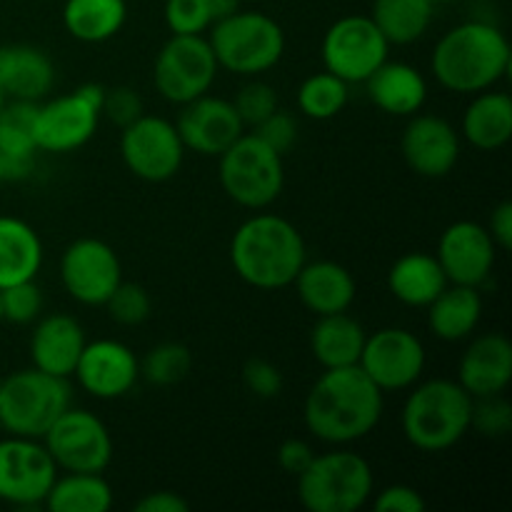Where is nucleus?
Wrapping results in <instances>:
<instances>
[{
	"instance_id": "obj_1",
	"label": "nucleus",
	"mask_w": 512,
	"mask_h": 512,
	"mask_svg": "<svg viewBox=\"0 0 512 512\" xmlns=\"http://www.w3.org/2000/svg\"><path fill=\"white\" fill-rule=\"evenodd\" d=\"M385 393L360 365L330 368L308 390L303 420L308 433L333 448L368 438L383 420Z\"/></svg>"
},
{
	"instance_id": "obj_2",
	"label": "nucleus",
	"mask_w": 512,
	"mask_h": 512,
	"mask_svg": "<svg viewBox=\"0 0 512 512\" xmlns=\"http://www.w3.org/2000/svg\"><path fill=\"white\" fill-rule=\"evenodd\" d=\"M508 35L490 20H465L435 43L430 70L438 85L458 95L495 88L510 73Z\"/></svg>"
},
{
	"instance_id": "obj_3",
	"label": "nucleus",
	"mask_w": 512,
	"mask_h": 512,
	"mask_svg": "<svg viewBox=\"0 0 512 512\" xmlns=\"http://www.w3.org/2000/svg\"><path fill=\"white\" fill-rule=\"evenodd\" d=\"M308 260L303 233L288 218L255 210L230 240V263L255 290H283Z\"/></svg>"
},
{
	"instance_id": "obj_4",
	"label": "nucleus",
	"mask_w": 512,
	"mask_h": 512,
	"mask_svg": "<svg viewBox=\"0 0 512 512\" xmlns=\"http://www.w3.org/2000/svg\"><path fill=\"white\" fill-rule=\"evenodd\" d=\"M473 398L458 380H418L405 398L400 430L420 453H445L470 433Z\"/></svg>"
},
{
	"instance_id": "obj_5",
	"label": "nucleus",
	"mask_w": 512,
	"mask_h": 512,
	"mask_svg": "<svg viewBox=\"0 0 512 512\" xmlns=\"http://www.w3.org/2000/svg\"><path fill=\"white\" fill-rule=\"evenodd\" d=\"M220 70L258 78L268 73L285 55V30L275 18L260 10H235L215 20L205 33Z\"/></svg>"
},
{
	"instance_id": "obj_6",
	"label": "nucleus",
	"mask_w": 512,
	"mask_h": 512,
	"mask_svg": "<svg viewBox=\"0 0 512 512\" xmlns=\"http://www.w3.org/2000/svg\"><path fill=\"white\" fill-rule=\"evenodd\" d=\"M295 480L300 505L310 512H358L370 503L375 490L370 463L345 445L315 453Z\"/></svg>"
},
{
	"instance_id": "obj_7",
	"label": "nucleus",
	"mask_w": 512,
	"mask_h": 512,
	"mask_svg": "<svg viewBox=\"0 0 512 512\" xmlns=\"http://www.w3.org/2000/svg\"><path fill=\"white\" fill-rule=\"evenodd\" d=\"M73 405L68 378L38 368L18 370L0 385V428L8 435L43 440L50 425Z\"/></svg>"
},
{
	"instance_id": "obj_8",
	"label": "nucleus",
	"mask_w": 512,
	"mask_h": 512,
	"mask_svg": "<svg viewBox=\"0 0 512 512\" xmlns=\"http://www.w3.org/2000/svg\"><path fill=\"white\" fill-rule=\"evenodd\" d=\"M283 158L255 133H243L218 155L220 188L240 208L253 213L270 208L285 188Z\"/></svg>"
},
{
	"instance_id": "obj_9",
	"label": "nucleus",
	"mask_w": 512,
	"mask_h": 512,
	"mask_svg": "<svg viewBox=\"0 0 512 512\" xmlns=\"http://www.w3.org/2000/svg\"><path fill=\"white\" fill-rule=\"evenodd\" d=\"M103 85L85 83L58 98L35 105V143L45 153H73L93 140L100 125L105 100Z\"/></svg>"
},
{
	"instance_id": "obj_10",
	"label": "nucleus",
	"mask_w": 512,
	"mask_h": 512,
	"mask_svg": "<svg viewBox=\"0 0 512 512\" xmlns=\"http://www.w3.org/2000/svg\"><path fill=\"white\" fill-rule=\"evenodd\" d=\"M218 70L205 35H170L155 55L153 85L163 100L185 105L210 93Z\"/></svg>"
},
{
	"instance_id": "obj_11",
	"label": "nucleus",
	"mask_w": 512,
	"mask_h": 512,
	"mask_svg": "<svg viewBox=\"0 0 512 512\" xmlns=\"http://www.w3.org/2000/svg\"><path fill=\"white\" fill-rule=\"evenodd\" d=\"M393 45L385 40L370 15H345L323 35L320 58L323 70L348 85H363L388 60Z\"/></svg>"
},
{
	"instance_id": "obj_12",
	"label": "nucleus",
	"mask_w": 512,
	"mask_h": 512,
	"mask_svg": "<svg viewBox=\"0 0 512 512\" xmlns=\"http://www.w3.org/2000/svg\"><path fill=\"white\" fill-rule=\"evenodd\" d=\"M43 445L63 473H105L113 460V435L95 413L70 405L43 435Z\"/></svg>"
},
{
	"instance_id": "obj_13",
	"label": "nucleus",
	"mask_w": 512,
	"mask_h": 512,
	"mask_svg": "<svg viewBox=\"0 0 512 512\" xmlns=\"http://www.w3.org/2000/svg\"><path fill=\"white\" fill-rule=\"evenodd\" d=\"M120 158L138 180L165 183L183 168L185 145L173 120L143 113L120 133Z\"/></svg>"
},
{
	"instance_id": "obj_14",
	"label": "nucleus",
	"mask_w": 512,
	"mask_h": 512,
	"mask_svg": "<svg viewBox=\"0 0 512 512\" xmlns=\"http://www.w3.org/2000/svg\"><path fill=\"white\" fill-rule=\"evenodd\" d=\"M43 440L8 435L0 440V500L13 508H40L58 478Z\"/></svg>"
},
{
	"instance_id": "obj_15",
	"label": "nucleus",
	"mask_w": 512,
	"mask_h": 512,
	"mask_svg": "<svg viewBox=\"0 0 512 512\" xmlns=\"http://www.w3.org/2000/svg\"><path fill=\"white\" fill-rule=\"evenodd\" d=\"M358 365L383 393H403L423 380L428 353L410 330L380 328L365 338Z\"/></svg>"
},
{
	"instance_id": "obj_16",
	"label": "nucleus",
	"mask_w": 512,
	"mask_h": 512,
	"mask_svg": "<svg viewBox=\"0 0 512 512\" xmlns=\"http://www.w3.org/2000/svg\"><path fill=\"white\" fill-rule=\"evenodd\" d=\"M60 283L75 303L103 308L123 283V265L113 245L98 238H80L60 255Z\"/></svg>"
},
{
	"instance_id": "obj_17",
	"label": "nucleus",
	"mask_w": 512,
	"mask_h": 512,
	"mask_svg": "<svg viewBox=\"0 0 512 512\" xmlns=\"http://www.w3.org/2000/svg\"><path fill=\"white\" fill-rule=\"evenodd\" d=\"M400 153L415 175L438 180L453 173L458 165L463 138L450 120L433 113H415L403 130Z\"/></svg>"
},
{
	"instance_id": "obj_18",
	"label": "nucleus",
	"mask_w": 512,
	"mask_h": 512,
	"mask_svg": "<svg viewBox=\"0 0 512 512\" xmlns=\"http://www.w3.org/2000/svg\"><path fill=\"white\" fill-rule=\"evenodd\" d=\"M435 258H438L448 283L483 288L495 270L498 245L493 243L485 225L473 223V220H458L443 230Z\"/></svg>"
},
{
	"instance_id": "obj_19",
	"label": "nucleus",
	"mask_w": 512,
	"mask_h": 512,
	"mask_svg": "<svg viewBox=\"0 0 512 512\" xmlns=\"http://www.w3.org/2000/svg\"><path fill=\"white\" fill-rule=\"evenodd\" d=\"M175 128H178L185 150H193L205 158H218L245 133V125L233 100L210 93L180 105Z\"/></svg>"
},
{
	"instance_id": "obj_20",
	"label": "nucleus",
	"mask_w": 512,
	"mask_h": 512,
	"mask_svg": "<svg viewBox=\"0 0 512 512\" xmlns=\"http://www.w3.org/2000/svg\"><path fill=\"white\" fill-rule=\"evenodd\" d=\"M73 378L95 400H118L133 393L140 380V360L120 340L100 338L85 343Z\"/></svg>"
},
{
	"instance_id": "obj_21",
	"label": "nucleus",
	"mask_w": 512,
	"mask_h": 512,
	"mask_svg": "<svg viewBox=\"0 0 512 512\" xmlns=\"http://www.w3.org/2000/svg\"><path fill=\"white\" fill-rule=\"evenodd\" d=\"M458 383L470 398L503 395L512 383V343L503 333L470 340L458 365Z\"/></svg>"
},
{
	"instance_id": "obj_22",
	"label": "nucleus",
	"mask_w": 512,
	"mask_h": 512,
	"mask_svg": "<svg viewBox=\"0 0 512 512\" xmlns=\"http://www.w3.org/2000/svg\"><path fill=\"white\" fill-rule=\"evenodd\" d=\"M85 330L73 315L53 313L35 320L30 335V360L33 368L58 378H73L75 365L85 348Z\"/></svg>"
},
{
	"instance_id": "obj_23",
	"label": "nucleus",
	"mask_w": 512,
	"mask_h": 512,
	"mask_svg": "<svg viewBox=\"0 0 512 512\" xmlns=\"http://www.w3.org/2000/svg\"><path fill=\"white\" fill-rule=\"evenodd\" d=\"M295 293L300 303L320 318V315L348 313L350 305L355 303L358 285H355L353 273L345 265L335 260H313L300 268V273L293 280Z\"/></svg>"
},
{
	"instance_id": "obj_24",
	"label": "nucleus",
	"mask_w": 512,
	"mask_h": 512,
	"mask_svg": "<svg viewBox=\"0 0 512 512\" xmlns=\"http://www.w3.org/2000/svg\"><path fill=\"white\" fill-rule=\"evenodd\" d=\"M55 65L45 50L35 45H3L0 48V90L5 100L40 103L53 93Z\"/></svg>"
},
{
	"instance_id": "obj_25",
	"label": "nucleus",
	"mask_w": 512,
	"mask_h": 512,
	"mask_svg": "<svg viewBox=\"0 0 512 512\" xmlns=\"http://www.w3.org/2000/svg\"><path fill=\"white\" fill-rule=\"evenodd\" d=\"M368 98L380 113L393 118H410L428 103V80L415 65L403 60H385L368 80Z\"/></svg>"
},
{
	"instance_id": "obj_26",
	"label": "nucleus",
	"mask_w": 512,
	"mask_h": 512,
	"mask_svg": "<svg viewBox=\"0 0 512 512\" xmlns=\"http://www.w3.org/2000/svg\"><path fill=\"white\" fill-rule=\"evenodd\" d=\"M460 138L475 150L493 153L512 138V98L503 90L475 93L460 120Z\"/></svg>"
},
{
	"instance_id": "obj_27",
	"label": "nucleus",
	"mask_w": 512,
	"mask_h": 512,
	"mask_svg": "<svg viewBox=\"0 0 512 512\" xmlns=\"http://www.w3.org/2000/svg\"><path fill=\"white\" fill-rule=\"evenodd\" d=\"M428 328L443 343H460L473 338L483 320V295L470 285H445L443 293L428 305Z\"/></svg>"
},
{
	"instance_id": "obj_28",
	"label": "nucleus",
	"mask_w": 512,
	"mask_h": 512,
	"mask_svg": "<svg viewBox=\"0 0 512 512\" xmlns=\"http://www.w3.org/2000/svg\"><path fill=\"white\" fill-rule=\"evenodd\" d=\"M445 285H448V278L438 258L423 250L400 255L388 270V290L398 303L408 308H428L443 293Z\"/></svg>"
},
{
	"instance_id": "obj_29",
	"label": "nucleus",
	"mask_w": 512,
	"mask_h": 512,
	"mask_svg": "<svg viewBox=\"0 0 512 512\" xmlns=\"http://www.w3.org/2000/svg\"><path fill=\"white\" fill-rule=\"evenodd\" d=\"M43 240L35 228L13 215H0V290L38 278Z\"/></svg>"
},
{
	"instance_id": "obj_30",
	"label": "nucleus",
	"mask_w": 512,
	"mask_h": 512,
	"mask_svg": "<svg viewBox=\"0 0 512 512\" xmlns=\"http://www.w3.org/2000/svg\"><path fill=\"white\" fill-rule=\"evenodd\" d=\"M368 333L350 313L320 315L310 330V350L323 370L358 365Z\"/></svg>"
},
{
	"instance_id": "obj_31",
	"label": "nucleus",
	"mask_w": 512,
	"mask_h": 512,
	"mask_svg": "<svg viewBox=\"0 0 512 512\" xmlns=\"http://www.w3.org/2000/svg\"><path fill=\"white\" fill-rule=\"evenodd\" d=\"M128 20L125 0H65L63 25L80 43H108Z\"/></svg>"
},
{
	"instance_id": "obj_32",
	"label": "nucleus",
	"mask_w": 512,
	"mask_h": 512,
	"mask_svg": "<svg viewBox=\"0 0 512 512\" xmlns=\"http://www.w3.org/2000/svg\"><path fill=\"white\" fill-rule=\"evenodd\" d=\"M373 23L390 45H413L430 30L433 0H373Z\"/></svg>"
},
{
	"instance_id": "obj_33",
	"label": "nucleus",
	"mask_w": 512,
	"mask_h": 512,
	"mask_svg": "<svg viewBox=\"0 0 512 512\" xmlns=\"http://www.w3.org/2000/svg\"><path fill=\"white\" fill-rule=\"evenodd\" d=\"M43 505L50 512H108L113 488L103 473H58Z\"/></svg>"
},
{
	"instance_id": "obj_34",
	"label": "nucleus",
	"mask_w": 512,
	"mask_h": 512,
	"mask_svg": "<svg viewBox=\"0 0 512 512\" xmlns=\"http://www.w3.org/2000/svg\"><path fill=\"white\" fill-rule=\"evenodd\" d=\"M298 110L310 120H333L350 100V85L338 75L320 70L308 75L298 88Z\"/></svg>"
},
{
	"instance_id": "obj_35",
	"label": "nucleus",
	"mask_w": 512,
	"mask_h": 512,
	"mask_svg": "<svg viewBox=\"0 0 512 512\" xmlns=\"http://www.w3.org/2000/svg\"><path fill=\"white\" fill-rule=\"evenodd\" d=\"M35 105L25 100H5L0 108V158L38 155L35 143Z\"/></svg>"
},
{
	"instance_id": "obj_36",
	"label": "nucleus",
	"mask_w": 512,
	"mask_h": 512,
	"mask_svg": "<svg viewBox=\"0 0 512 512\" xmlns=\"http://www.w3.org/2000/svg\"><path fill=\"white\" fill-rule=\"evenodd\" d=\"M193 370V353L183 343H160L140 360V378L158 388H170L188 378Z\"/></svg>"
},
{
	"instance_id": "obj_37",
	"label": "nucleus",
	"mask_w": 512,
	"mask_h": 512,
	"mask_svg": "<svg viewBox=\"0 0 512 512\" xmlns=\"http://www.w3.org/2000/svg\"><path fill=\"white\" fill-rule=\"evenodd\" d=\"M108 310L110 318L125 328H135V325L145 323L153 313V300H150L148 290L138 283H120L103 305Z\"/></svg>"
},
{
	"instance_id": "obj_38",
	"label": "nucleus",
	"mask_w": 512,
	"mask_h": 512,
	"mask_svg": "<svg viewBox=\"0 0 512 512\" xmlns=\"http://www.w3.org/2000/svg\"><path fill=\"white\" fill-rule=\"evenodd\" d=\"M233 105L238 110L240 120H243L245 130H253L255 125L263 123L270 113H275L280 108L278 90L270 83H265V80L250 78V83H245L238 90V95L233 98Z\"/></svg>"
},
{
	"instance_id": "obj_39",
	"label": "nucleus",
	"mask_w": 512,
	"mask_h": 512,
	"mask_svg": "<svg viewBox=\"0 0 512 512\" xmlns=\"http://www.w3.org/2000/svg\"><path fill=\"white\" fill-rule=\"evenodd\" d=\"M163 18L170 35H205L213 25L208 0H165Z\"/></svg>"
},
{
	"instance_id": "obj_40",
	"label": "nucleus",
	"mask_w": 512,
	"mask_h": 512,
	"mask_svg": "<svg viewBox=\"0 0 512 512\" xmlns=\"http://www.w3.org/2000/svg\"><path fill=\"white\" fill-rule=\"evenodd\" d=\"M0 303H3V320L13 325H30L43 313V293L35 285V280L3 288L0 290Z\"/></svg>"
},
{
	"instance_id": "obj_41",
	"label": "nucleus",
	"mask_w": 512,
	"mask_h": 512,
	"mask_svg": "<svg viewBox=\"0 0 512 512\" xmlns=\"http://www.w3.org/2000/svg\"><path fill=\"white\" fill-rule=\"evenodd\" d=\"M470 430L483 438H505L512 430V405L503 395H488V398L473 400V418Z\"/></svg>"
},
{
	"instance_id": "obj_42",
	"label": "nucleus",
	"mask_w": 512,
	"mask_h": 512,
	"mask_svg": "<svg viewBox=\"0 0 512 512\" xmlns=\"http://www.w3.org/2000/svg\"><path fill=\"white\" fill-rule=\"evenodd\" d=\"M243 385L248 393H253L260 400H273L283 393V373L275 363L263 358H250L243 365Z\"/></svg>"
},
{
	"instance_id": "obj_43",
	"label": "nucleus",
	"mask_w": 512,
	"mask_h": 512,
	"mask_svg": "<svg viewBox=\"0 0 512 512\" xmlns=\"http://www.w3.org/2000/svg\"><path fill=\"white\" fill-rule=\"evenodd\" d=\"M250 133L258 135L263 143H268L270 148L278 150L280 155L290 153L298 143V120L288 113V110H275L260 125H255Z\"/></svg>"
},
{
	"instance_id": "obj_44",
	"label": "nucleus",
	"mask_w": 512,
	"mask_h": 512,
	"mask_svg": "<svg viewBox=\"0 0 512 512\" xmlns=\"http://www.w3.org/2000/svg\"><path fill=\"white\" fill-rule=\"evenodd\" d=\"M143 113H145V105L138 90L128 88V85L105 90V100H103V110H100V115H105V118H108L110 123L118 125L120 130H123L125 125L133 123V120H138Z\"/></svg>"
},
{
	"instance_id": "obj_45",
	"label": "nucleus",
	"mask_w": 512,
	"mask_h": 512,
	"mask_svg": "<svg viewBox=\"0 0 512 512\" xmlns=\"http://www.w3.org/2000/svg\"><path fill=\"white\" fill-rule=\"evenodd\" d=\"M370 503H373L375 512H423L428 508L423 493L405 483L388 485L375 498H370Z\"/></svg>"
},
{
	"instance_id": "obj_46",
	"label": "nucleus",
	"mask_w": 512,
	"mask_h": 512,
	"mask_svg": "<svg viewBox=\"0 0 512 512\" xmlns=\"http://www.w3.org/2000/svg\"><path fill=\"white\" fill-rule=\"evenodd\" d=\"M315 458V450L308 440L300 438H288L278 450V465L285 470L288 475L298 478L305 468L310 465V460Z\"/></svg>"
},
{
	"instance_id": "obj_47",
	"label": "nucleus",
	"mask_w": 512,
	"mask_h": 512,
	"mask_svg": "<svg viewBox=\"0 0 512 512\" xmlns=\"http://www.w3.org/2000/svg\"><path fill=\"white\" fill-rule=\"evenodd\" d=\"M190 503L180 493L173 490H155L145 493L138 503L133 505L135 512H188Z\"/></svg>"
},
{
	"instance_id": "obj_48",
	"label": "nucleus",
	"mask_w": 512,
	"mask_h": 512,
	"mask_svg": "<svg viewBox=\"0 0 512 512\" xmlns=\"http://www.w3.org/2000/svg\"><path fill=\"white\" fill-rule=\"evenodd\" d=\"M488 233L493 238V243L498 245V250H510L512 248V203L503 200L493 208L488 220Z\"/></svg>"
},
{
	"instance_id": "obj_49",
	"label": "nucleus",
	"mask_w": 512,
	"mask_h": 512,
	"mask_svg": "<svg viewBox=\"0 0 512 512\" xmlns=\"http://www.w3.org/2000/svg\"><path fill=\"white\" fill-rule=\"evenodd\" d=\"M208 8L210 13H213V23H215V20L235 13V10L240 8V0H208Z\"/></svg>"
},
{
	"instance_id": "obj_50",
	"label": "nucleus",
	"mask_w": 512,
	"mask_h": 512,
	"mask_svg": "<svg viewBox=\"0 0 512 512\" xmlns=\"http://www.w3.org/2000/svg\"><path fill=\"white\" fill-rule=\"evenodd\" d=\"M433 3L435 5H438V3H463V0H433Z\"/></svg>"
},
{
	"instance_id": "obj_51",
	"label": "nucleus",
	"mask_w": 512,
	"mask_h": 512,
	"mask_svg": "<svg viewBox=\"0 0 512 512\" xmlns=\"http://www.w3.org/2000/svg\"><path fill=\"white\" fill-rule=\"evenodd\" d=\"M5 183V178H3V160H0V185Z\"/></svg>"
},
{
	"instance_id": "obj_52",
	"label": "nucleus",
	"mask_w": 512,
	"mask_h": 512,
	"mask_svg": "<svg viewBox=\"0 0 512 512\" xmlns=\"http://www.w3.org/2000/svg\"><path fill=\"white\" fill-rule=\"evenodd\" d=\"M3 103H5V95H3V90H0V108H3Z\"/></svg>"
},
{
	"instance_id": "obj_53",
	"label": "nucleus",
	"mask_w": 512,
	"mask_h": 512,
	"mask_svg": "<svg viewBox=\"0 0 512 512\" xmlns=\"http://www.w3.org/2000/svg\"><path fill=\"white\" fill-rule=\"evenodd\" d=\"M0 320H3V303H0Z\"/></svg>"
},
{
	"instance_id": "obj_54",
	"label": "nucleus",
	"mask_w": 512,
	"mask_h": 512,
	"mask_svg": "<svg viewBox=\"0 0 512 512\" xmlns=\"http://www.w3.org/2000/svg\"><path fill=\"white\" fill-rule=\"evenodd\" d=\"M0 385H3V378H0Z\"/></svg>"
}]
</instances>
